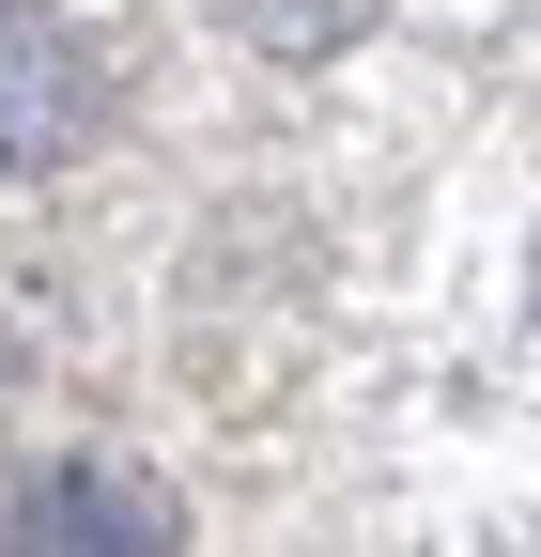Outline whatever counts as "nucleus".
I'll use <instances>...</instances> for the list:
<instances>
[{
	"label": "nucleus",
	"instance_id": "obj_2",
	"mask_svg": "<svg viewBox=\"0 0 541 557\" xmlns=\"http://www.w3.org/2000/svg\"><path fill=\"white\" fill-rule=\"evenodd\" d=\"M0 557H171V496L124 465H47L0 511Z\"/></svg>",
	"mask_w": 541,
	"mask_h": 557
},
{
	"label": "nucleus",
	"instance_id": "obj_1",
	"mask_svg": "<svg viewBox=\"0 0 541 557\" xmlns=\"http://www.w3.org/2000/svg\"><path fill=\"white\" fill-rule=\"evenodd\" d=\"M93 124V47L47 0H0V186H47Z\"/></svg>",
	"mask_w": 541,
	"mask_h": 557
}]
</instances>
